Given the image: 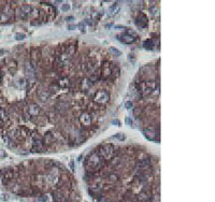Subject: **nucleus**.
Returning a JSON list of instances; mask_svg holds the SVG:
<instances>
[{
	"instance_id": "1",
	"label": "nucleus",
	"mask_w": 215,
	"mask_h": 202,
	"mask_svg": "<svg viewBox=\"0 0 215 202\" xmlns=\"http://www.w3.org/2000/svg\"><path fill=\"white\" fill-rule=\"evenodd\" d=\"M8 62L18 123L3 140L21 154L76 148L100 129L114 103L119 62L101 46L69 38L18 46Z\"/></svg>"
},
{
	"instance_id": "2",
	"label": "nucleus",
	"mask_w": 215,
	"mask_h": 202,
	"mask_svg": "<svg viewBox=\"0 0 215 202\" xmlns=\"http://www.w3.org/2000/svg\"><path fill=\"white\" fill-rule=\"evenodd\" d=\"M83 181L92 202H160V163L138 144L103 142L83 160Z\"/></svg>"
},
{
	"instance_id": "3",
	"label": "nucleus",
	"mask_w": 215,
	"mask_h": 202,
	"mask_svg": "<svg viewBox=\"0 0 215 202\" xmlns=\"http://www.w3.org/2000/svg\"><path fill=\"white\" fill-rule=\"evenodd\" d=\"M2 183L15 195L40 202H82L78 180L64 163L33 158L0 170Z\"/></svg>"
},
{
	"instance_id": "4",
	"label": "nucleus",
	"mask_w": 215,
	"mask_h": 202,
	"mask_svg": "<svg viewBox=\"0 0 215 202\" xmlns=\"http://www.w3.org/2000/svg\"><path fill=\"white\" fill-rule=\"evenodd\" d=\"M160 59H155L139 69L133 83V117L143 136L149 140L160 142Z\"/></svg>"
},
{
	"instance_id": "5",
	"label": "nucleus",
	"mask_w": 215,
	"mask_h": 202,
	"mask_svg": "<svg viewBox=\"0 0 215 202\" xmlns=\"http://www.w3.org/2000/svg\"><path fill=\"white\" fill-rule=\"evenodd\" d=\"M135 24L140 29L147 28V26H149V19H147L146 14L143 13V12H139L135 17Z\"/></svg>"
},
{
	"instance_id": "6",
	"label": "nucleus",
	"mask_w": 215,
	"mask_h": 202,
	"mask_svg": "<svg viewBox=\"0 0 215 202\" xmlns=\"http://www.w3.org/2000/svg\"><path fill=\"white\" fill-rule=\"evenodd\" d=\"M116 38H117L122 43H125V44H133V43L136 41L135 37L129 35V33H127V32L119 33V35H116Z\"/></svg>"
},
{
	"instance_id": "7",
	"label": "nucleus",
	"mask_w": 215,
	"mask_h": 202,
	"mask_svg": "<svg viewBox=\"0 0 215 202\" xmlns=\"http://www.w3.org/2000/svg\"><path fill=\"white\" fill-rule=\"evenodd\" d=\"M143 47H144L145 49H149V51H153L154 47H155V45H156V43H155V41L153 40V39H146V40L143 41Z\"/></svg>"
},
{
	"instance_id": "8",
	"label": "nucleus",
	"mask_w": 215,
	"mask_h": 202,
	"mask_svg": "<svg viewBox=\"0 0 215 202\" xmlns=\"http://www.w3.org/2000/svg\"><path fill=\"white\" fill-rule=\"evenodd\" d=\"M109 53L112 55V56H114V57L122 56V52H121V51H119V49H115V47H113V46H111L109 49Z\"/></svg>"
},
{
	"instance_id": "9",
	"label": "nucleus",
	"mask_w": 215,
	"mask_h": 202,
	"mask_svg": "<svg viewBox=\"0 0 215 202\" xmlns=\"http://www.w3.org/2000/svg\"><path fill=\"white\" fill-rule=\"evenodd\" d=\"M114 138H116L119 142H123L126 140V136L124 133H122V132H118V133H116L115 136H114Z\"/></svg>"
},
{
	"instance_id": "10",
	"label": "nucleus",
	"mask_w": 215,
	"mask_h": 202,
	"mask_svg": "<svg viewBox=\"0 0 215 202\" xmlns=\"http://www.w3.org/2000/svg\"><path fill=\"white\" fill-rule=\"evenodd\" d=\"M70 10V5H69L68 2H64L62 5V12H67Z\"/></svg>"
},
{
	"instance_id": "11",
	"label": "nucleus",
	"mask_w": 215,
	"mask_h": 202,
	"mask_svg": "<svg viewBox=\"0 0 215 202\" xmlns=\"http://www.w3.org/2000/svg\"><path fill=\"white\" fill-rule=\"evenodd\" d=\"M78 27H79V29H80V30L82 31L83 33L86 32V30H85V24H84V23H82V22H81V23L78 25Z\"/></svg>"
},
{
	"instance_id": "12",
	"label": "nucleus",
	"mask_w": 215,
	"mask_h": 202,
	"mask_svg": "<svg viewBox=\"0 0 215 202\" xmlns=\"http://www.w3.org/2000/svg\"><path fill=\"white\" fill-rule=\"evenodd\" d=\"M25 38H26V35H24V33H16L15 35V39L16 40H24Z\"/></svg>"
},
{
	"instance_id": "13",
	"label": "nucleus",
	"mask_w": 215,
	"mask_h": 202,
	"mask_svg": "<svg viewBox=\"0 0 215 202\" xmlns=\"http://www.w3.org/2000/svg\"><path fill=\"white\" fill-rule=\"evenodd\" d=\"M125 123H126L127 125H129L130 127H133V120H131L130 117H126V118H125Z\"/></svg>"
},
{
	"instance_id": "14",
	"label": "nucleus",
	"mask_w": 215,
	"mask_h": 202,
	"mask_svg": "<svg viewBox=\"0 0 215 202\" xmlns=\"http://www.w3.org/2000/svg\"><path fill=\"white\" fill-rule=\"evenodd\" d=\"M125 108L127 109V110H130V109L133 108V102H131V100H127L125 102Z\"/></svg>"
},
{
	"instance_id": "15",
	"label": "nucleus",
	"mask_w": 215,
	"mask_h": 202,
	"mask_svg": "<svg viewBox=\"0 0 215 202\" xmlns=\"http://www.w3.org/2000/svg\"><path fill=\"white\" fill-rule=\"evenodd\" d=\"M118 10H119V8H118L116 5H112V7H110V11L113 12V13H116V12H118Z\"/></svg>"
},
{
	"instance_id": "16",
	"label": "nucleus",
	"mask_w": 215,
	"mask_h": 202,
	"mask_svg": "<svg viewBox=\"0 0 215 202\" xmlns=\"http://www.w3.org/2000/svg\"><path fill=\"white\" fill-rule=\"evenodd\" d=\"M112 124L115 125V126H117V127H121V126H122L121 122H119L118 120H112Z\"/></svg>"
},
{
	"instance_id": "17",
	"label": "nucleus",
	"mask_w": 215,
	"mask_h": 202,
	"mask_svg": "<svg viewBox=\"0 0 215 202\" xmlns=\"http://www.w3.org/2000/svg\"><path fill=\"white\" fill-rule=\"evenodd\" d=\"M76 28V25H68V29H69V30H74Z\"/></svg>"
},
{
	"instance_id": "18",
	"label": "nucleus",
	"mask_w": 215,
	"mask_h": 202,
	"mask_svg": "<svg viewBox=\"0 0 215 202\" xmlns=\"http://www.w3.org/2000/svg\"><path fill=\"white\" fill-rule=\"evenodd\" d=\"M66 21H74V17H73V16H69V17H66Z\"/></svg>"
},
{
	"instance_id": "19",
	"label": "nucleus",
	"mask_w": 215,
	"mask_h": 202,
	"mask_svg": "<svg viewBox=\"0 0 215 202\" xmlns=\"http://www.w3.org/2000/svg\"><path fill=\"white\" fill-rule=\"evenodd\" d=\"M0 156H5V150H0Z\"/></svg>"
}]
</instances>
